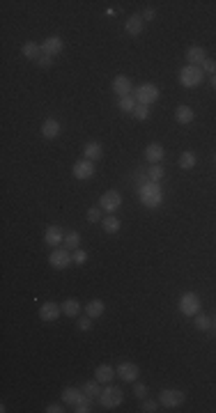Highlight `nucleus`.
<instances>
[{
    "label": "nucleus",
    "mask_w": 216,
    "mask_h": 413,
    "mask_svg": "<svg viewBox=\"0 0 216 413\" xmlns=\"http://www.w3.org/2000/svg\"><path fill=\"white\" fill-rule=\"evenodd\" d=\"M140 202H143L147 209H154L164 202V191L156 181H147V184L140 186Z\"/></svg>",
    "instance_id": "nucleus-1"
},
{
    "label": "nucleus",
    "mask_w": 216,
    "mask_h": 413,
    "mask_svg": "<svg viewBox=\"0 0 216 413\" xmlns=\"http://www.w3.org/2000/svg\"><path fill=\"white\" fill-rule=\"evenodd\" d=\"M205 81V71L195 65H186L179 69V85L182 87H198Z\"/></svg>",
    "instance_id": "nucleus-2"
},
{
    "label": "nucleus",
    "mask_w": 216,
    "mask_h": 413,
    "mask_svg": "<svg viewBox=\"0 0 216 413\" xmlns=\"http://www.w3.org/2000/svg\"><path fill=\"white\" fill-rule=\"evenodd\" d=\"M134 97H136V101L138 103L152 106V103L161 97V90H159V85H154V83H143L140 87H136L134 90Z\"/></svg>",
    "instance_id": "nucleus-3"
},
{
    "label": "nucleus",
    "mask_w": 216,
    "mask_h": 413,
    "mask_svg": "<svg viewBox=\"0 0 216 413\" xmlns=\"http://www.w3.org/2000/svg\"><path fill=\"white\" fill-rule=\"evenodd\" d=\"M99 402L104 404V409H117V406L124 402V392H122L120 388H115V386H108V388L101 390Z\"/></svg>",
    "instance_id": "nucleus-4"
},
{
    "label": "nucleus",
    "mask_w": 216,
    "mask_h": 413,
    "mask_svg": "<svg viewBox=\"0 0 216 413\" xmlns=\"http://www.w3.org/2000/svg\"><path fill=\"white\" fill-rule=\"evenodd\" d=\"M179 312L186 317H195L200 312V296L195 292H186L179 298Z\"/></svg>",
    "instance_id": "nucleus-5"
},
{
    "label": "nucleus",
    "mask_w": 216,
    "mask_h": 413,
    "mask_svg": "<svg viewBox=\"0 0 216 413\" xmlns=\"http://www.w3.org/2000/svg\"><path fill=\"white\" fill-rule=\"evenodd\" d=\"M48 262H51L53 269L62 271V269H67L69 264H74V253L69 248H56L51 255H48Z\"/></svg>",
    "instance_id": "nucleus-6"
},
{
    "label": "nucleus",
    "mask_w": 216,
    "mask_h": 413,
    "mask_svg": "<svg viewBox=\"0 0 216 413\" xmlns=\"http://www.w3.org/2000/svg\"><path fill=\"white\" fill-rule=\"evenodd\" d=\"M184 400H186V395L182 390H177V388H166L159 395V404L166 406V409H175V406L184 404Z\"/></svg>",
    "instance_id": "nucleus-7"
},
{
    "label": "nucleus",
    "mask_w": 216,
    "mask_h": 413,
    "mask_svg": "<svg viewBox=\"0 0 216 413\" xmlns=\"http://www.w3.org/2000/svg\"><path fill=\"white\" fill-rule=\"evenodd\" d=\"M99 206L106 211V214H113V211H117L122 206V195L117 193V191H106V193L99 198Z\"/></svg>",
    "instance_id": "nucleus-8"
},
{
    "label": "nucleus",
    "mask_w": 216,
    "mask_h": 413,
    "mask_svg": "<svg viewBox=\"0 0 216 413\" xmlns=\"http://www.w3.org/2000/svg\"><path fill=\"white\" fill-rule=\"evenodd\" d=\"M42 55H48V58H56L62 53V48H65V42H62L60 37H46L42 44Z\"/></svg>",
    "instance_id": "nucleus-9"
},
{
    "label": "nucleus",
    "mask_w": 216,
    "mask_h": 413,
    "mask_svg": "<svg viewBox=\"0 0 216 413\" xmlns=\"http://www.w3.org/2000/svg\"><path fill=\"white\" fill-rule=\"evenodd\" d=\"M115 372H117V377H120L122 381L131 383V381H136V379H138L140 367L136 365V363H120V365L115 367Z\"/></svg>",
    "instance_id": "nucleus-10"
},
{
    "label": "nucleus",
    "mask_w": 216,
    "mask_h": 413,
    "mask_svg": "<svg viewBox=\"0 0 216 413\" xmlns=\"http://www.w3.org/2000/svg\"><path fill=\"white\" fill-rule=\"evenodd\" d=\"M74 177H76V179H92V177H95V163H92V161H87V159H83V161H76V163H74Z\"/></svg>",
    "instance_id": "nucleus-11"
},
{
    "label": "nucleus",
    "mask_w": 216,
    "mask_h": 413,
    "mask_svg": "<svg viewBox=\"0 0 216 413\" xmlns=\"http://www.w3.org/2000/svg\"><path fill=\"white\" fill-rule=\"evenodd\" d=\"M143 30H145L143 14H134V16H129L124 21V32L129 34V37H138V34H143Z\"/></svg>",
    "instance_id": "nucleus-12"
},
{
    "label": "nucleus",
    "mask_w": 216,
    "mask_h": 413,
    "mask_svg": "<svg viewBox=\"0 0 216 413\" xmlns=\"http://www.w3.org/2000/svg\"><path fill=\"white\" fill-rule=\"evenodd\" d=\"M111 87H113V92H115L117 97H129L131 92H134V87H131V81H129L127 76H122V73L113 78V85H111Z\"/></svg>",
    "instance_id": "nucleus-13"
},
{
    "label": "nucleus",
    "mask_w": 216,
    "mask_h": 413,
    "mask_svg": "<svg viewBox=\"0 0 216 413\" xmlns=\"http://www.w3.org/2000/svg\"><path fill=\"white\" fill-rule=\"evenodd\" d=\"M60 314H62V308L58 306V303H53V301L44 303V306L39 308V317H42V322H56Z\"/></svg>",
    "instance_id": "nucleus-14"
},
{
    "label": "nucleus",
    "mask_w": 216,
    "mask_h": 413,
    "mask_svg": "<svg viewBox=\"0 0 216 413\" xmlns=\"http://www.w3.org/2000/svg\"><path fill=\"white\" fill-rule=\"evenodd\" d=\"M44 243L46 246H60V243H65V232H62L58 225H51V228H46V232H44Z\"/></svg>",
    "instance_id": "nucleus-15"
},
{
    "label": "nucleus",
    "mask_w": 216,
    "mask_h": 413,
    "mask_svg": "<svg viewBox=\"0 0 216 413\" xmlns=\"http://www.w3.org/2000/svg\"><path fill=\"white\" fill-rule=\"evenodd\" d=\"M83 154H85V159L87 161H99L101 156H104V147H101V142H97V140H90V142H85V147H83Z\"/></svg>",
    "instance_id": "nucleus-16"
},
{
    "label": "nucleus",
    "mask_w": 216,
    "mask_h": 413,
    "mask_svg": "<svg viewBox=\"0 0 216 413\" xmlns=\"http://www.w3.org/2000/svg\"><path fill=\"white\" fill-rule=\"evenodd\" d=\"M164 147H161V142H150V145L145 147V159L150 161L152 165H156V163H161V159H164Z\"/></svg>",
    "instance_id": "nucleus-17"
},
{
    "label": "nucleus",
    "mask_w": 216,
    "mask_h": 413,
    "mask_svg": "<svg viewBox=\"0 0 216 413\" xmlns=\"http://www.w3.org/2000/svg\"><path fill=\"white\" fill-rule=\"evenodd\" d=\"M42 136L46 138V140H56V138L60 136V122L53 120V117L44 120V124H42Z\"/></svg>",
    "instance_id": "nucleus-18"
},
{
    "label": "nucleus",
    "mask_w": 216,
    "mask_h": 413,
    "mask_svg": "<svg viewBox=\"0 0 216 413\" xmlns=\"http://www.w3.org/2000/svg\"><path fill=\"white\" fill-rule=\"evenodd\" d=\"M186 60H189V65L200 67L205 60H207V51H205L203 46H191L189 51H186Z\"/></svg>",
    "instance_id": "nucleus-19"
},
{
    "label": "nucleus",
    "mask_w": 216,
    "mask_h": 413,
    "mask_svg": "<svg viewBox=\"0 0 216 413\" xmlns=\"http://www.w3.org/2000/svg\"><path fill=\"white\" fill-rule=\"evenodd\" d=\"M104 312H106V303L99 301V298H95V301H90V303L85 306V314H87L90 319H99Z\"/></svg>",
    "instance_id": "nucleus-20"
},
{
    "label": "nucleus",
    "mask_w": 216,
    "mask_h": 413,
    "mask_svg": "<svg viewBox=\"0 0 216 413\" xmlns=\"http://www.w3.org/2000/svg\"><path fill=\"white\" fill-rule=\"evenodd\" d=\"M115 374H117V372L113 370L111 365H106V363H104V365H99V367L95 370V379H97L99 383H111Z\"/></svg>",
    "instance_id": "nucleus-21"
},
{
    "label": "nucleus",
    "mask_w": 216,
    "mask_h": 413,
    "mask_svg": "<svg viewBox=\"0 0 216 413\" xmlns=\"http://www.w3.org/2000/svg\"><path fill=\"white\" fill-rule=\"evenodd\" d=\"M193 108L191 106H177L175 108V120L179 122V124H191L193 122Z\"/></svg>",
    "instance_id": "nucleus-22"
},
{
    "label": "nucleus",
    "mask_w": 216,
    "mask_h": 413,
    "mask_svg": "<svg viewBox=\"0 0 216 413\" xmlns=\"http://www.w3.org/2000/svg\"><path fill=\"white\" fill-rule=\"evenodd\" d=\"M21 53L28 58V60H35V62H37L39 55H42V46H39V44H35V42H26V44L21 46Z\"/></svg>",
    "instance_id": "nucleus-23"
},
{
    "label": "nucleus",
    "mask_w": 216,
    "mask_h": 413,
    "mask_svg": "<svg viewBox=\"0 0 216 413\" xmlns=\"http://www.w3.org/2000/svg\"><path fill=\"white\" fill-rule=\"evenodd\" d=\"M120 225H122V220L117 218V216H106L104 220H101V228H104V232L106 234H115V232H120Z\"/></svg>",
    "instance_id": "nucleus-24"
},
{
    "label": "nucleus",
    "mask_w": 216,
    "mask_h": 413,
    "mask_svg": "<svg viewBox=\"0 0 216 413\" xmlns=\"http://www.w3.org/2000/svg\"><path fill=\"white\" fill-rule=\"evenodd\" d=\"M195 165H198V156H195L193 152H182V156H179V168H182V170H193Z\"/></svg>",
    "instance_id": "nucleus-25"
},
{
    "label": "nucleus",
    "mask_w": 216,
    "mask_h": 413,
    "mask_svg": "<svg viewBox=\"0 0 216 413\" xmlns=\"http://www.w3.org/2000/svg\"><path fill=\"white\" fill-rule=\"evenodd\" d=\"M60 308H62V314H67V317H78V312H81V303L76 298H67Z\"/></svg>",
    "instance_id": "nucleus-26"
},
{
    "label": "nucleus",
    "mask_w": 216,
    "mask_h": 413,
    "mask_svg": "<svg viewBox=\"0 0 216 413\" xmlns=\"http://www.w3.org/2000/svg\"><path fill=\"white\" fill-rule=\"evenodd\" d=\"M81 395H83V390L81 388H65V392H62V402L65 404H76L78 400H81Z\"/></svg>",
    "instance_id": "nucleus-27"
},
{
    "label": "nucleus",
    "mask_w": 216,
    "mask_h": 413,
    "mask_svg": "<svg viewBox=\"0 0 216 413\" xmlns=\"http://www.w3.org/2000/svg\"><path fill=\"white\" fill-rule=\"evenodd\" d=\"M81 390H83V392H87V395H90V397H99L104 388H101V383L95 379V381H85V383H83V386H81Z\"/></svg>",
    "instance_id": "nucleus-28"
},
{
    "label": "nucleus",
    "mask_w": 216,
    "mask_h": 413,
    "mask_svg": "<svg viewBox=\"0 0 216 413\" xmlns=\"http://www.w3.org/2000/svg\"><path fill=\"white\" fill-rule=\"evenodd\" d=\"M74 406H76V409H74L76 413H90V411H92V397L87 395V392H83L81 400H78Z\"/></svg>",
    "instance_id": "nucleus-29"
},
{
    "label": "nucleus",
    "mask_w": 216,
    "mask_h": 413,
    "mask_svg": "<svg viewBox=\"0 0 216 413\" xmlns=\"http://www.w3.org/2000/svg\"><path fill=\"white\" fill-rule=\"evenodd\" d=\"M138 106V101H136V97H120V101H117V108H120L122 112H134V108Z\"/></svg>",
    "instance_id": "nucleus-30"
},
{
    "label": "nucleus",
    "mask_w": 216,
    "mask_h": 413,
    "mask_svg": "<svg viewBox=\"0 0 216 413\" xmlns=\"http://www.w3.org/2000/svg\"><path fill=\"white\" fill-rule=\"evenodd\" d=\"M78 246H81V234H78L76 230H69V232L65 234V248H69V250H76Z\"/></svg>",
    "instance_id": "nucleus-31"
},
{
    "label": "nucleus",
    "mask_w": 216,
    "mask_h": 413,
    "mask_svg": "<svg viewBox=\"0 0 216 413\" xmlns=\"http://www.w3.org/2000/svg\"><path fill=\"white\" fill-rule=\"evenodd\" d=\"M193 324H195V328H198V331H209V328H212V319L205 317V314H200V312L195 314Z\"/></svg>",
    "instance_id": "nucleus-32"
},
{
    "label": "nucleus",
    "mask_w": 216,
    "mask_h": 413,
    "mask_svg": "<svg viewBox=\"0 0 216 413\" xmlns=\"http://www.w3.org/2000/svg\"><path fill=\"white\" fill-rule=\"evenodd\" d=\"M164 175H166V172H164V168H161L159 163L152 165V168L147 170V179H150V181H156V184H159V181L164 179Z\"/></svg>",
    "instance_id": "nucleus-33"
},
{
    "label": "nucleus",
    "mask_w": 216,
    "mask_h": 413,
    "mask_svg": "<svg viewBox=\"0 0 216 413\" xmlns=\"http://www.w3.org/2000/svg\"><path fill=\"white\" fill-rule=\"evenodd\" d=\"M131 115H134L138 122H145L147 117H150V106H145V103H138V106L134 108V112H131Z\"/></svg>",
    "instance_id": "nucleus-34"
},
{
    "label": "nucleus",
    "mask_w": 216,
    "mask_h": 413,
    "mask_svg": "<svg viewBox=\"0 0 216 413\" xmlns=\"http://www.w3.org/2000/svg\"><path fill=\"white\" fill-rule=\"evenodd\" d=\"M87 220H90V223H101V220H104V209H101V206H92V209L87 211Z\"/></svg>",
    "instance_id": "nucleus-35"
},
{
    "label": "nucleus",
    "mask_w": 216,
    "mask_h": 413,
    "mask_svg": "<svg viewBox=\"0 0 216 413\" xmlns=\"http://www.w3.org/2000/svg\"><path fill=\"white\" fill-rule=\"evenodd\" d=\"M92 322H95V319H90L87 314L85 317H78V322H76L78 331H92Z\"/></svg>",
    "instance_id": "nucleus-36"
},
{
    "label": "nucleus",
    "mask_w": 216,
    "mask_h": 413,
    "mask_svg": "<svg viewBox=\"0 0 216 413\" xmlns=\"http://www.w3.org/2000/svg\"><path fill=\"white\" fill-rule=\"evenodd\" d=\"M200 69H203L205 73H209V76H214L216 73V60H212V58H207V60L200 65Z\"/></svg>",
    "instance_id": "nucleus-37"
},
{
    "label": "nucleus",
    "mask_w": 216,
    "mask_h": 413,
    "mask_svg": "<svg viewBox=\"0 0 216 413\" xmlns=\"http://www.w3.org/2000/svg\"><path fill=\"white\" fill-rule=\"evenodd\" d=\"M71 253H74V264H85V259H87V253H85V250L76 248V250H71Z\"/></svg>",
    "instance_id": "nucleus-38"
},
{
    "label": "nucleus",
    "mask_w": 216,
    "mask_h": 413,
    "mask_svg": "<svg viewBox=\"0 0 216 413\" xmlns=\"http://www.w3.org/2000/svg\"><path fill=\"white\" fill-rule=\"evenodd\" d=\"M134 395L138 397V400L147 397V386H145V383H136V386H134Z\"/></svg>",
    "instance_id": "nucleus-39"
},
{
    "label": "nucleus",
    "mask_w": 216,
    "mask_h": 413,
    "mask_svg": "<svg viewBox=\"0 0 216 413\" xmlns=\"http://www.w3.org/2000/svg\"><path fill=\"white\" fill-rule=\"evenodd\" d=\"M156 409H159V402H152V400L143 402V411H145V413H154Z\"/></svg>",
    "instance_id": "nucleus-40"
},
{
    "label": "nucleus",
    "mask_w": 216,
    "mask_h": 413,
    "mask_svg": "<svg viewBox=\"0 0 216 413\" xmlns=\"http://www.w3.org/2000/svg\"><path fill=\"white\" fill-rule=\"evenodd\" d=\"M37 65L42 67V69H48L53 65V58H48V55H39V60H37Z\"/></svg>",
    "instance_id": "nucleus-41"
},
{
    "label": "nucleus",
    "mask_w": 216,
    "mask_h": 413,
    "mask_svg": "<svg viewBox=\"0 0 216 413\" xmlns=\"http://www.w3.org/2000/svg\"><path fill=\"white\" fill-rule=\"evenodd\" d=\"M62 411H65V409H62L60 404H48L46 406V413H62Z\"/></svg>",
    "instance_id": "nucleus-42"
},
{
    "label": "nucleus",
    "mask_w": 216,
    "mask_h": 413,
    "mask_svg": "<svg viewBox=\"0 0 216 413\" xmlns=\"http://www.w3.org/2000/svg\"><path fill=\"white\" fill-rule=\"evenodd\" d=\"M156 16V12H154V9H145V12H143V21H152V18H154Z\"/></svg>",
    "instance_id": "nucleus-43"
},
{
    "label": "nucleus",
    "mask_w": 216,
    "mask_h": 413,
    "mask_svg": "<svg viewBox=\"0 0 216 413\" xmlns=\"http://www.w3.org/2000/svg\"><path fill=\"white\" fill-rule=\"evenodd\" d=\"M212 87H214V90H216V73H214V76H212Z\"/></svg>",
    "instance_id": "nucleus-44"
},
{
    "label": "nucleus",
    "mask_w": 216,
    "mask_h": 413,
    "mask_svg": "<svg viewBox=\"0 0 216 413\" xmlns=\"http://www.w3.org/2000/svg\"><path fill=\"white\" fill-rule=\"evenodd\" d=\"M214 161H216V159H214Z\"/></svg>",
    "instance_id": "nucleus-45"
}]
</instances>
